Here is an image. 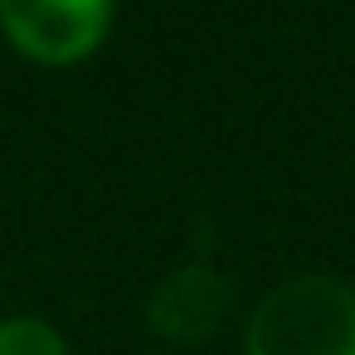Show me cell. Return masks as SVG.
I'll use <instances>...</instances> for the list:
<instances>
[{
    "mask_svg": "<svg viewBox=\"0 0 355 355\" xmlns=\"http://www.w3.org/2000/svg\"><path fill=\"white\" fill-rule=\"evenodd\" d=\"M243 355H355V287L326 272L277 282L248 316Z\"/></svg>",
    "mask_w": 355,
    "mask_h": 355,
    "instance_id": "6da1fadb",
    "label": "cell"
},
{
    "mask_svg": "<svg viewBox=\"0 0 355 355\" xmlns=\"http://www.w3.org/2000/svg\"><path fill=\"white\" fill-rule=\"evenodd\" d=\"M6 40L49 69L88 59L112 30V0H0Z\"/></svg>",
    "mask_w": 355,
    "mask_h": 355,
    "instance_id": "7a4b0ae2",
    "label": "cell"
},
{
    "mask_svg": "<svg viewBox=\"0 0 355 355\" xmlns=\"http://www.w3.org/2000/svg\"><path fill=\"white\" fill-rule=\"evenodd\" d=\"M224 316H229V282L205 263L175 268L146 302L151 331L166 336V340H185V345L214 336Z\"/></svg>",
    "mask_w": 355,
    "mask_h": 355,
    "instance_id": "3957f363",
    "label": "cell"
},
{
    "mask_svg": "<svg viewBox=\"0 0 355 355\" xmlns=\"http://www.w3.org/2000/svg\"><path fill=\"white\" fill-rule=\"evenodd\" d=\"M0 355H69V340L44 316H6L0 321Z\"/></svg>",
    "mask_w": 355,
    "mask_h": 355,
    "instance_id": "277c9868",
    "label": "cell"
}]
</instances>
